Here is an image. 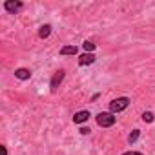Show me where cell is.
Wrapping results in <instances>:
<instances>
[{"instance_id":"1","label":"cell","mask_w":155,"mask_h":155,"mask_svg":"<svg viewBox=\"0 0 155 155\" xmlns=\"http://www.w3.org/2000/svg\"><path fill=\"white\" fill-rule=\"evenodd\" d=\"M117 122V117L111 113V111H101L97 115V124L101 128H111L113 124Z\"/></svg>"},{"instance_id":"2","label":"cell","mask_w":155,"mask_h":155,"mask_svg":"<svg viewBox=\"0 0 155 155\" xmlns=\"http://www.w3.org/2000/svg\"><path fill=\"white\" fill-rule=\"evenodd\" d=\"M128 106H130V99H128V97H119V99H113V101L110 102V111L115 115V113L124 111Z\"/></svg>"},{"instance_id":"3","label":"cell","mask_w":155,"mask_h":155,"mask_svg":"<svg viewBox=\"0 0 155 155\" xmlns=\"http://www.w3.org/2000/svg\"><path fill=\"white\" fill-rule=\"evenodd\" d=\"M22 8H24V2H20V0H6V2H4V9L8 13H11V15L18 13Z\"/></svg>"},{"instance_id":"4","label":"cell","mask_w":155,"mask_h":155,"mask_svg":"<svg viewBox=\"0 0 155 155\" xmlns=\"http://www.w3.org/2000/svg\"><path fill=\"white\" fill-rule=\"evenodd\" d=\"M64 77H66V71H64V69H58V71L53 75L51 84H49V88H51V93H55V91H57V88H58V86H60V82L64 81Z\"/></svg>"},{"instance_id":"5","label":"cell","mask_w":155,"mask_h":155,"mask_svg":"<svg viewBox=\"0 0 155 155\" xmlns=\"http://www.w3.org/2000/svg\"><path fill=\"white\" fill-rule=\"evenodd\" d=\"M91 115H90V111L88 110H82V111H77L75 115H73V122L75 124H84V122H88V119H90Z\"/></svg>"},{"instance_id":"6","label":"cell","mask_w":155,"mask_h":155,"mask_svg":"<svg viewBox=\"0 0 155 155\" xmlns=\"http://www.w3.org/2000/svg\"><path fill=\"white\" fill-rule=\"evenodd\" d=\"M95 60H97V57H95L93 53H84V55L79 57V64H81V66H90V64H93Z\"/></svg>"},{"instance_id":"7","label":"cell","mask_w":155,"mask_h":155,"mask_svg":"<svg viewBox=\"0 0 155 155\" xmlns=\"http://www.w3.org/2000/svg\"><path fill=\"white\" fill-rule=\"evenodd\" d=\"M15 77L20 79V81H28L29 77H31V71L28 68H18V69H15Z\"/></svg>"},{"instance_id":"8","label":"cell","mask_w":155,"mask_h":155,"mask_svg":"<svg viewBox=\"0 0 155 155\" xmlns=\"http://www.w3.org/2000/svg\"><path fill=\"white\" fill-rule=\"evenodd\" d=\"M77 53H79L77 46H62L60 48V55H77Z\"/></svg>"},{"instance_id":"9","label":"cell","mask_w":155,"mask_h":155,"mask_svg":"<svg viewBox=\"0 0 155 155\" xmlns=\"http://www.w3.org/2000/svg\"><path fill=\"white\" fill-rule=\"evenodd\" d=\"M49 35H51V26H49V24L42 26V28H40V31H38V37H40V38H48Z\"/></svg>"},{"instance_id":"10","label":"cell","mask_w":155,"mask_h":155,"mask_svg":"<svg viewBox=\"0 0 155 155\" xmlns=\"http://www.w3.org/2000/svg\"><path fill=\"white\" fill-rule=\"evenodd\" d=\"M139 137H140V130H133V131L130 133V137H128V142H130V144H133Z\"/></svg>"},{"instance_id":"11","label":"cell","mask_w":155,"mask_h":155,"mask_svg":"<svg viewBox=\"0 0 155 155\" xmlns=\"http://www.w3.org/2000/svg\"><path fill=\"white\" fill-rule=\"evenodd\" d=\"M82 48H84V51H86V53H93L95 44H93V42H90V40H86V42L82 44Z\"/></svg>"},{"instance_id":"12","label":"cell","mask_w":155,"mask_h":155,"mask_svg":"<svg viewBox=\"0 0 155 155\" xmlns=\"http://www.w3.org/2000/svg\"><path fill=\"white\" fill-rule=\"evenodd\" d=\"M153 119H155V117H153L151 111H144V113H142V120H144V122H153Z\"/></svg>"},{"instance_id":"13","label":"cell","mask_w":155,"mask_h":155,"mask_svg":"<svg viewBox=\"0 0 155 155\" xmlns=\"http://www.w3.org/2000/svg\"><path fill=\"white\" fill-rule=\"evenodd\" d=\"M79 131H81V133H82V135H88V133H90V131H91V130H90V128H81V130H79Z\"/></svg>"},{"instance_id":"14","label":"cell","mask_w":155,"mask_h":155,"mask_svg":"<svg viewBox=\"0 0 155 155\" xmlns=\"http://www.w3.org/2000/svg\"><path fill=\"white\" fill-rule=\"evenodd\" d=\"M122 155H144V153H139V151H126V153H122Z\"/></svg>"},{"instance_id":"15","label":"cell","mask_w":155,"mask_h":155,"mask_svg":"<svg viewBox=\"0 0 155 155\" xmlns=\"http://www.w3.org/2000/svg\"><path fill=\"white\" fill-rule=\"evenodd\" d=\"M2 155H8V146L2 144Z\"/></svg>"}]
</instances>
